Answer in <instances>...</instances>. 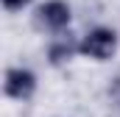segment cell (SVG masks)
<instances>
[{
  "instance_id": "6da1fadb",
  "label": "cell",
  "mask_w": 120,
  "mask_h": 117,
  "mask_svg": "<svg viewBox=\"0 0 120 117\" xmlns=\"http://www.w3.org/2000/svg\"><path fill=\"white\" fill-rule=\"evenodd\" d=\"M115 50H117V33H115L112 28H103V25L92 28L90 33L78 42V53L95 58V61H106V58H112Z\"/></svg>"
},
{
  "instance_id": "7a4b0ae2",
  "label": "cell",
  "mask_w": 120,
  "mask_h": 117,
  "mask_svg": "<svg viewBox=\"0 0 120 117\" xmlns=\"http://www.w3.org/2000/svg\"><path fill=\"white\" fill-rule=\"evenodd\" d=\"M36 89V75L31 70H22V67H14L6 73V95L8 98H17V100H25L34 95Z\"/></svg>"
},
{
  "instance_id": "3957f363",
  "label": "cell",
  "mask_w": 120,
  "mask_h": 117,
  "mask_svg": "<svg viewBox=\"0 0 120 117\" xmlns=\"http://www.w3.org/2000/svg\"><path fill=\"white\" fill-rule=\"evenodd\" d=\"M39 22L45 25V28H50V31H61V28H67L70 25V6L64 3V0H48V3H42L39 6Z\"/></svg>"
},
{
  "instance_id": "277c9868",
  "label": "cell",
  "mask_w": 120,
  "mask_h": 117,
  "mask_svg": "<svg viewBox=\"0 0 120 117\" xmlns=\"http://www.w3.org/2000/svg\"><path fill=\"white\" fill-rule=\"evenodd\" d=\"M75 50H78V45H73L70 39H59V42H53V45H50L48 58H50V64H61V61H67V58L73 56Z\"/></svg>"
},
{
  "instance_id": "5b68a950",
  "label": "cell",
  "mask_w": 120,
  "mask_h": 117,
  "mask_svg": "<svg viewBox=\"0 0 120 117\" xmlns=\"http://www.w3.org/2000/svg\"><path fill=\"white\" fill-rule=\"evenodd\" d=\"M31 0H3V6L8 8V11H20L22 6H28Z\"/></svg>"
}]
</instances>
